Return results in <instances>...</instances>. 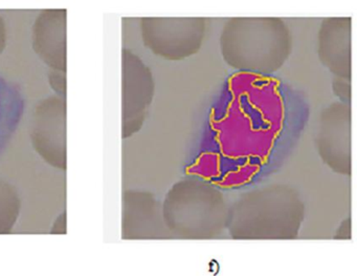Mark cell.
<instances>
[{"label":"cell","mask_w":357,"mask_h":276,"mask_svg":"<svg viewBox=\"0 0 357 276\" xmlns=\"http://www.w3.org/2000/svg\"><path fill=\"white\" fill-rule=\"evenodd\" d=\"M24 112V98L15 83L0 76V154L13 138Z\"/></svg>","instance_id":"6da1fadb"}]
</instances>
